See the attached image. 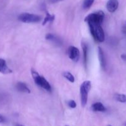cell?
<instances>
[{
  "label": "cell",
  "instance_id": "cell-8",
  "mask_svg": "<svg viewBox=\"0 0 126 126\" xmlns=\"http://www.w3.org/2000/svg\"><path fill=\"white\" fill-rule=\"evenodd\" d=\"M98 52L99 61L100 62V65H101V68L104 70H105V69L106 68V58H105V54L103 52V49L100 47H98Z\"/></svg>",
  "mask_w": 126,
  "mask_h": 126
},
{
  "label": "cell",
  "instance_id": "cell-24",
  "mask_svg": "<svg viewBox=\"0 0 126 126\" xmlns=\"http://www.w3.org/2000/svg\"><path fill=\"white\" fill-rule=\"evenodd\" d=\"M107 126H111V125H108Z\"/></svg>",
  "mask_w": 126,
  "mask_h": 126
},
{
  "label": "cell",
  "instance_id": "cell-23",
  "mask_svg": "<svg viewBox=\"0 0 126 126\" xmlns=\"http://www.w3.org/2000/svg\"><path fill=\"white\" fill-rule=\"evenodd\" d=\"M15 126H24L21 125V124H17V125H16Z\"/></svg>",
  "mask_w": 126,
  "mask_h": 126
},
{
  "label": "cell",
  "instance_id": "cell-26",
  "mask_svg": "<svg viewBox=\"0 0 126 126\" xmlns=\"http://www.w3.org/2000/svg\"></svg>",
  "mask_w": 126,
  "mask_h": 126
},
{
  "label": "cell",
  "instance_id": "cell-20",
  "mask_svg": "<svg viewBox=\"0 0 126 126\" xmlns=\"http://www.w3.org/2000/svg\"><path fill=\"white\" fill-rule=\"evenodd\" d=\"M63 1V0H48V2L49 3H51V4H54V3H56V2H59V1Z\"/></svg>",
  "mask_w": 126,
  "mask_h": 126
},
{
  "label": "cell",
  "instance_id": "cell-13",
  "mask_svg": "<svg viewBox=\"0 0 126 126\" xmlns=\"http://www.w3.org/2000/svg\"><path fill=\"white\" fill-rule=\"evenodd\" d=\"M91 109L93 111L104 112L106 111V108L101 102H96L91 106Z\"/></svg>",
  "mask_w": 126,
  "mask_h": 126
},
{
  "label": "cell",
  "instance_id": "cell-14",
  "mask_svg": "<svg viewBox=\"0 0 126 126\" xmlns=\"http://www.w3.org/2000/svg\"><path fill=\"white\" fill-rule=\"evenodd\" d=\"M54 15H51L49 12H48L46 11V17H44V20H43V24L42 25H45L48 22H52L54 21Z\"/></svg>",
  "mask_w": 126,
  "mask_h": 126
},
{
  "label": "cell",
  "instance_id": "cell-25",
  "mask_svg": "<svg viewBox=\"0 0 126 126\" xmlns=\"http://www.w3.org/2000/svg\"><path fill=\"white\" fill-rule=\"evenodd\" d=\"M125 126H126V124H125Z\"/></svg>",
  "mask_w": 126,
  "mask_h": 126
},
{
  "label": "cell",
  "instance_id": "cell-1",
  "mask_svg": "<svg viewBox=\"0 0 126 126\" xmlns=\"http://www.w3.org/2000/svg\"><path fill=\"white\" fill-rule=\"evenodd\" d=\"M105 13L102 11H98L88 15L85 18V21L88 24L93 26L101 25L105 18Z\"/></svg>",
  "mask_w": 126,
  "mask_h": 126
},
{
  "label": "cell",
  "instance_id": "cell-2",
  "mask_svg": "<svg viewBox=\"0 0 126 126\" xmlns=\"http://www.w3.org/2000/svg\"><path fill=\"white\" fill-rule=\"evenodd\" d=\"M31 73H32L33 80H34L37 86L44 89V90H46L48 92H51L52 89L50 84L48 82V81L43 76H40L38 73V72H37L33 68L31 70Z\"/></svg>",
  "mask_w": 126,
  "mask_h": 126
},
{
  "label": "cell",
  "instance_id": "cell-9",
  "mask_svg": "<svg viewBox=\"0 0 126 126\" xmlns=\"http://www.w3.org/2000/svg\"><path fill=\"white\" fill-rule=\"evenodd\" d=\"M82 47L83 50V58H84V66H85V68H86L88 64V49L87 44L85 42H82Z\"/></svg>",
  "mask_w": 126,
  "mask_h": 126
},
{
  "label": "cell",
  "instance_id": "cell-4",
  "mask_svg": "<svg viewBox=\"0 0 126 126\" xmlns=\"http://www.w3.org/2000/svg\"><path fill=\"white\" fill-rule=\"evenodd\" d=\"M91 89V82L90 81H85L80 86V98H81V105L83 107H85L87 103L88 94Z\"/></svg>",
  "mask_w": 126,
  "mask_h": 126
},
{
  "label": "cell",
  "instance_id": "cell-5",
  "mask_svg": "<svg viewBox=\"0 0 126 126\" xmlns=\"http://www.w3.org/2000/svg\"><path fill=\"white\" fill-rule=\"evenodd\" d=\"M18 19L19 20L23 23H37V22H40L42 17L40 16L33 14L23 12L19 16Z\"/></svg>",
  "mask_w": 126,
  "mask_h": 126
},
{
  "label": "cell",
  "instance_id": "cell-15",
  "mask_svg": "<svg viewBox=\"0 0 126 126\" xmlns=\"http://www.w3.org/2000/svg\"><path fill=\"white\" fill-rule=\"evenodd\" d=\"M63 76L66 79L70 81V82H74V81H75V78H74V76L70 72H69V71H65V72L63 73Z\"/></svg>",
  "mask_w": 126,
  "mask_h": 126
},
{
  "label": "cell",
  "instance_id": "cell-12",
  "mask_svg": "<svg viewBox=\"0 0 126 126\" xmlns=\"http://www.w3.org/2000/svg\"><path fill=\"white\" fill-rule=\"evenodd\" d=\"M16 89H17V91H19L21 92H24V93H30V89L27 87V86L26 85V84H25L24 82H18L16 84Z\"/></svg>",
  "mask_w": 126,
  "mask_h": 126
},
{
  "label": "cell",
  "instance_id": "cell-21",
  "mask_svg": "<svg viewBox=\"0 0 126 126\" xmlns=\"http://www.w3.org/2000/svg\"><path fill=\"white\" fill-rule=\"evenodd\" d=\"M4 121H5L4 118V117L2 116L1 114H0V123H4Z\"/></svg>",
  "mask_w": 126,
  "mask_h": 126
},
{
  "label": "cell",
  "instance_id": "cell-17",
  "mask_svg": "<svg viewBox=\"0 0 126 126\" xmlns=\"http://www.w3.org/2000/svg\"><path fill=\"white\" fill-rule=\"evenodd\" d=\"M114 98L118 102L121 103H126V95L124 94H115Z\"/></svg>",
  "mask_w": 126,
  "mask_h": 126
},
{
  "label": "cell",
  "instance_id": "cell-6",
  "mask_svg": "<svg viewBox=\"0 0 126 126\" xmlns=\"http://www.w3.org/2000/svg\"><path fill=\"white\" fill-rule=\"evenodd\" d=\"M67 54L69 57L73 62H77L79 61V58H80V52L77 47L73 46H70L68 48Z\"/></svg>",
  "mask_w": 126,
  "mask_h": 126
},
{
  "label": "cell",
  "instance_id": "cell-7",
  "mask_svg": "<svg viewBox=\"0 0 126 126\" xmlns=\"http://www.w3.org/2000/svg\"><path fill=\"white\" fill-rule=\"evenodd\" d=\"M119 2L117 0H109L106 4V8L109 12H114L117 9Z\"/></svg>",
  "mask_w": 126,
  "mask_h": 126
},
{
  "label": "cell",
  "instance_id": "cell-16",
  "mask_svg": "<svg viewBox=\"0 0 126 126\" xmlns=\"http://www.w3.org/2000/svg\"><path fill=\"white\" fill-rule=\"evenodd\" d=\"M95 0H84L82 7L84 9H88L93 4Z\"/></svg>",
  "mask_w": 126,
  "mask_h": 126
},
{
  "label": "cell",
  "instance_id": "cell-10",
  "mask_svg": "<svg viewBox=\"0 0 126 126\" xmlns=\"http://www.w3.org/2000/svg\"><path fill=\"white\" fill-rule=\"evenodd\" d=\"M12 72V70L7 66L6 62L4 59H0V73L3 74H9Z\"/></svg>",
  "mask_w": 126,
  "mask_h": 126
},
{
  "label": "cell",
  "instance_id": "cell-22",
  "mask_svg": "<svg viewBox=\"0 0 126 126\" xmlns=\"http://www.w3.org/2000/svg\"><path fill=\"white\" fill-rule=\"evenodd\" d=\"M121 58H122V59H123L124 60H125V61H126V54H122V55H121Z\"/></svg>",
  "mask_w": 126,
  "mask_h": 126
},
{
  "label": "cell",
  "instance_id": "cell-18",
  "mask_svg": "<svg viewBox=\"0 0 126 126\" xmlns=\"http://www.w3.org/2000/svg\"><path fill=\"white\" fill-rule=\"evenodd\" d=\"M67 104L68 106H69L70 108H76L77 107L76 103H75V101L73 100H70L68 101Z\"/></svg>",
  "mask_w": 126,
  "mask_h": 126
},
{
  "label": "cell",
  "instance_id": "cell-3",
  "mask_svg": "<svg viewBox=\"0 0 126 126\" xmlns=\"http://www.w3.org/2000/svg\"><path fill=\"white\" fill-rule=\"evenodd\" d=\"M88 25L90 32L91 36L95 41L99 43H103L105 39V32L101 25L93 26L92 25Z\"/></svg>",
  "mask_w": 126,
  "mask_h": 126
},
{
  "label": "cell",
  "instance_id": "cell-19",
  "mask_svg": "<svg viewBox=\"0 0 126 126\" xmlns=\"http://www.w3.org/2000/svg\"><path fill=\"white\" fill-rule=\"evenodd\" d=\"M122 32L123 33H126V21L122 23Z\"/></svg>",
  "mask_w": 126,
  "mask_h": 126
},
{
  "label": "cell",
  "instance_id": "cell-11",
  "mask_svg": "<svg viewBox=\"0 0 126 126\" xmlns=\"http://www.w3.org/2000/svg\"><path fill=\"white\" fill-rule=\"evenodd\" d=\"M45 38L46 40L50 41H51L54 44H56L58 46L62 44V42L61 41V39L59 38H58V37L56 36L55 35H54L53 34H51V33H48V34H46Z\"/></svg>",
  "mask_w": 126,
  "mask_h": 126
}]
</instances>
